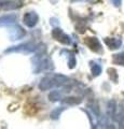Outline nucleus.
<instances>
[{"mask_svg": "<svg viewBox=\"0 0 124 129\" xmlns=\"http://www.w3.org/2000/svg\"><path fill=\"white\" fill-rule=\"evenodd\" d=\"M68 81H69V79L65 75L51 74V75H47L41 80V82L39 84V88L41 90H47V89H51V88L56 87V86L65 85V84L68 83Z\"/></svg>", "mask_w": 124, "mask_h": 129, "instance_id": "obj_1", "label": "nucleus"}, {"mask_svg": "<svg viewBox=\"0 0 124 129\" xmlns=\"http://www.w3.org/2000/svg\"><path fill=\"white\" fill-rule=\"evenodd\" d=\"M22 5V0H0V9L5 11L19 9Z\"/></svg>", "mask_w": 124, "mask_h": 129, "instance_id": "obj_2", "label": "nucleus"}, {"mask_svg": "<svg viewBox=\"0 0 124 129\" xmlns=\"http://www.w3.org/2000/svg\"><path fill=\"white\" fill-rule=\"evenodd\" d=\"M38 15L35 13V12H27V13L24 15V17H23V22L24 24H25L26 26H28V27H34L36 24L38 23Z\"/></svg>", "mask_w": 124, "mask_h": 129, "instance_id": "obj_3", "label": "nucleus"}, {"mask_svg": "<svg viewBox=\"0 0 124 129\" xmlns=\"http://www.w3.org/2000/svg\"><path fill=\"white\" fill-rule=\"evenodd\" d=\"M14 22H16V16L15 15L8 14V15L0 16V26L10 25V24H13Z\"/></svg>", "mask_w": 124, "mask_h": 129, "instance_id": "obj_4", "label": "nucleus"}, {"mask_svg": "<svg viewBox=\"0 0 124 129\" xmlns=\"http://www.w3.org/2000/svg\"><path fill=\"white\" fill-rule=\"evenodd\" d=\"M78 98H73V97H70V98H66L65 100V103L68 104H78L81 102V100H77Z\"/></svg>", "mask_w": 124, "mask_h": 129, "instance_id": "obj_5", "label": "nucleus"}, {"mask_svg": "<svg viewBox=\"0 0 124 129\" xmlns=\"http://www.w3.org/2000/svg\"><path fill=\"white\" fill-rule=\"evenodd\" d=\"M49 98L52 100V101H56V100H58L59 98H61V95L58 94V91H53V92L50 94Z\"/></svg>", "mask_w": 124, "mask_h": 129, "instance_id": "obj_6", "label": "nucleus"}, {"mask_svg": "<svg viewBox=\"0 0 124 129\" xmlns=\"http://www.w3.org/2000/svg\"><path fill=\"white\" fill-rule=\"evenodd\" d=\"M92 71L94 72V74L97 75V74H99V72H101V68L97 67V66H94L93 68H92Z\"/></svg>", "mask_w": 124, "mask_h": 129, "instance_id": "obj_7", "label": "nucleus"}]
</instances>
